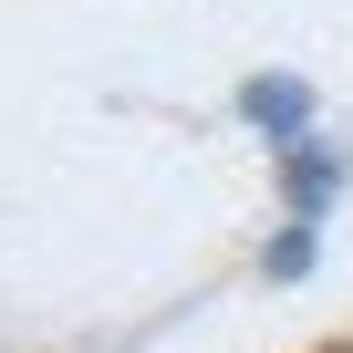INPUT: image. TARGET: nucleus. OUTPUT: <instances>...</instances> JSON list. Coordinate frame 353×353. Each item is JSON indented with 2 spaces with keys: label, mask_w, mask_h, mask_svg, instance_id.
<instances>
[{
  "label": "nucleus",
  "mask_w": 353,
  "mask_h": 353,
  "mask_svg": "<svg viewBox=\"0 0 353 353\" xmlns=\"http://www.w3.org/2000/svg\"><path fill=\"white\" fill-rule=\"evenodd\" d=\"M239 114H250V125L270 135V156H281V145L312 135V83H301V73H250V83H239Z\"/></svg>",
  "instance_id": "f257e3e1"
},
{
  "label": "nucleus",
  "mask_w": 353,
  "mask_h": 353,
  "mask_svg": "<svg viewBox=\"0 0 353 353\" xmlns=\"http://www.w3.org/2000/svg\"><path fill=\"white\" fill-rule=\"evenodd\" d=\"M312 270V219H291L281 239H270V281H301Z\"/></svg>",
  "instance_id": "f03ea898"
}]
</instances>
